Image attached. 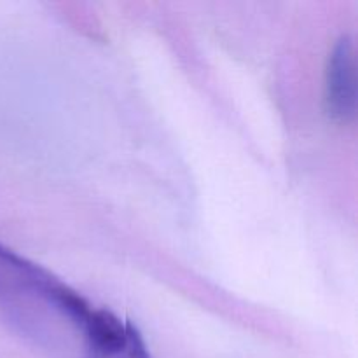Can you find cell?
I'll list each match as a JSON object with an SVG mask.
<instances>
[{"instance_id":"obj_3","label":"cell","mask_w":358,"mask_h":358,"mask_svg":"<svg viewBox=\"0 0 358 358\" xmlns=\"http://www.w3.org/2000/svg\"><path fill=\"white\" fill-rule=\"evenodd\" d=\"M126 322H121L110 310L91 311L83 331V348L87 358H124Z\"/></svg>"},{"instance_id":"obj_2","label":"cell","mask_w":358,"mask_h":358,"mask_svg":"<svg viewBox=\"0 0 358 358\" xmlns=\"http://www.w3.org/2000/svg\"><path fill=\"white\" fill-rule=\"evenodd\" d=\"M324 108L332 121L348 124L357 115V59L350 35H341L329 52L324 80Z\"/></svg>"},{"instance_id":"obj_1","label":"cell","mask_w":358,"mask_h":358,"mask_svg":"<svg viewBox=\"0 0 358 358\" xmlns=\"http://www.w3.org/2000/svg\"><path fill=\"white\" fill-rule=\"evenodd\" d=\"M93 306L79 292L0 243V318L35 341L83 331Z\"/></svg>"},{"instance_id":"obj_4","label":"cell","mask_w":358,"mask_h":358,"mask_svg":"<svg viewBox=\"0 0 358 358\" xmlns=\"http://www.w3.org/2000/svg\"><path fill=\"white\" fill-rule=\"evenodd\" d=\"M126 332H128V339H126L124 358H152L142 334L133 322H126Z\"/></svg>"}]
</instances>
